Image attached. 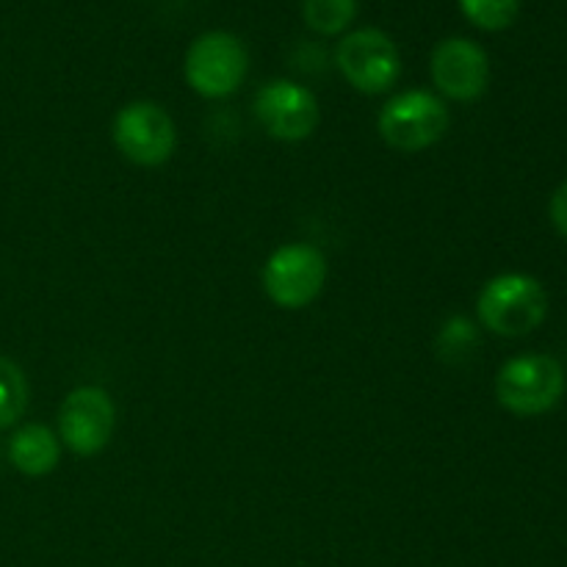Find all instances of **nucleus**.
<instances>
[{"instance_id":"ddd939ff","label":"nucleus","mask_w":567,"mask_h":567,"mask_svg":"<svg viewBox=\"0 0 567 567\" xmlns=\"http://www.w3.org/2000/svg\"><path fill=\"white\" fill-rule=\"evenodd\" d=\"M28 408V382L14 360L0 354V430L14 426Z\"/></svg>"},{"instance_id":"dca6fc26","label":"nucleus","mask_w":567,"mask_h":567,"mask_svg":"<svg viewBox=\"0 0 567 567\" xmlns=\"http://www.w3.org/2000/svg\"><path fill=\"white\" fill-rule=\"evenodd\" d=\"M551 221L559 233L567 238V183L554 192L551 197Z\"/></svg>"},{"instance_id":"423d86ee","label":"nucleus","mask_w":567,"mask_h":567,"mask_svg":"<svg viewBox=\"0 0 567 567\" xmlns=\"http://www.w3.org/2000/svg\"><path fill=\"white\" fill-rule=\"evenodd\" d=\"M338 70L363 94H382L399 81L402 61L388 33L380 28H360L341 39L336 50Z\"/></svg>"},{"instance_id":"20e7f679","label":"nucleus","mask_w":567,"mask_h":567,"mask_svg":"<svg viewBox=\"0 0 567 567\" xmlns=\"http://www.w3.org/2000/svg\"><path fill=\"white\" fill-rule=\"evenodd\" d=\"M260 280L277 308H308L327 282V258L310 244H286L269 255Z\"/></svg>"},{"instance_id":"39448f33","label":"nucleus","mask_w":567,"mask_h":567,"mask_svg":"<svg viewBox=\"0 0 567 567\" xmlns=\"http://www.w3.org/2000/svg\"><path fill=\"white\" fill-rule=\"evenodd\" d=\"M249 70L247 48L227 31H208L194 39L186 53V81L203 97H227Z\"/></svg>"},{"instance_id":"7ed1b4c3","label":"nucleus","mask_w":567,"mask_h":567,"mask_svg":"<svg viewBox=\"0 0 567 567\" xmlns=\"http://www.w3.org/2000/svg\"><path fill=\"white\" fill-rule=\"evenodd\" d=\"M565 371L548 354H524L502 365L496 377V396L515 415H543L563 399Z\"/></svg>"},{"instance_id":"f8f14e48","label":"nucleus","mask_w":567,"mask_h":567,"mask_svg":"<svg viewBox=\"0 0 567 567\" xmlns=\"http://www.w3.org/2000/svg\"><path fill=\"white\" fill-rule=\"evenodd\" d=\"M354 14H358V0H302L305 22L321 37L347 31Z\"/></svg>"},{"instance_id":"0eeeda50","label":"nucleus","mask_w":567,"mask_h":567,"mask_svg":"<svg viewBox=\"0 0 567 567\" xmlns=\"http://www.w3.org/2000/svg\"><path fill=\"white\" fill-rule=\"evenodd\" d=\"M114 144L133 164L161 166L175 153V122L161 105L147 100L127 103L114 116Z\"/></svg>"},{"instance_id":"1a4fd4ad","label":"nucleus","mask_w":567,"mask_h":567,"mask_svg":"<svg viewBox=\"0 0 567 567\" xmlns=\"http://www.w3.org/2000/svg\"><path fill=\"white\" fill-rule=\"evenodd\" d=\"M255 114L266 133L280 142H302L319 125L313 92L293 81H269L255 94Z\"/></svg>"},{"instance_id":"9b49d317","label":"nucleus","mask_w":567,"mask_h":567,"mask_svg":"<svg viewBox=\"0 0 567 567\" xmlns=\"http://www.w3.org/2000/svg\"><path fill=\"white\" fill-rule=\"evenodd\" d=\"M59 435L42 424L20 426L9 441V463L25 476H48L59 465Z\"/></svg>"},{"instance_id":"6e6552de","label":"nucleus","mask_w":567,"mask_h":567,"mask_svg":"<svg viewBox=\"0 0 567 567\" xmlns=\"http://www.w3.org/2000/svg\"><path fill=\"white\" fill-rule=\"evenodd\" d=\"M116 410L103 388L83 385L64 396L59 410V441L81 457H94L111 441Z\"/></svg>"},{"instance_id":"4468645a","label":"nucleus","mask_w":567,"mask_h":567,"mask_svg":"<svg viewBox=\"0 0 567 567\" xmlns=\"http://www.w3.org/2000/svg\"><path fill=\"white\" fill-rule=\"evenodd\" d=\"M460 9L482 31H504L518 17L520 0H460Z\"/></svg>"},{"instance_id":"f257e3e1","label":"nucleus","mask_w":567,"mask_h":567,"mask_svg":"<svg viewBox=\"0 0 567 567\" xmlns=\"http://www.w3.org/2000/svg\"><path fill=\"white\" fill-rule=\"evenodd\" d=\"M476 310H480L482 324L491 332L518 338L529 336L546 321L548 297L540 280L520 275V271H509V275H498L482 286Z\"/></svg>"},{"instance_id":"2eb2a0df","label":"nucleus","mask_w":567,"mask_h":567,"mask_svg":"<svg viewBox=\"0 0 567 567\" xmlns=\"http://www.w3.org/2000/svg\"><path fill=\"white\" fill-rule=\"evenodd\" d=\"M476 343V327L471 324L463 316H454L443 324L441 336H437V349H441V358L452 360L454 354L471 352Z\"/></svg>"},{"instance_id":"9d476101","label":"nucleus","mask_w":567,"mask_h":567,"mask_svg":"<svg viewBox=\"0 0 567 567\" xmlns=\"http://www.w3.org/2000/svg\"><path fill=\"white\" fill-rule=\"evenodd\" d=\"M430 72L437 92L460 100V103H468V100L485 94L487 81H491V61H487V53L476 42L452 37L443 39L432 50Z\"/></svg>"},{"instance_id":"f03ea898","label":"nucleus","mask_w":567,"mask_h":567,"mask_svg":"<svg viewBox=\"0 0 567 567\" xmlns=\"http://www.w3.org/2000/svg\"><path fill=\"white\" fill-rule=\"evenodd\" d=\"M380 136L399 153H421L449 131V109L437 94L413 89L388 100L380 111Z\"/></svg>"}]
</instances>
